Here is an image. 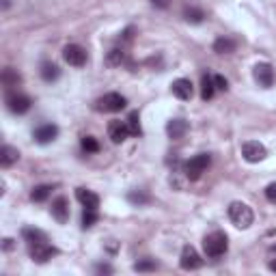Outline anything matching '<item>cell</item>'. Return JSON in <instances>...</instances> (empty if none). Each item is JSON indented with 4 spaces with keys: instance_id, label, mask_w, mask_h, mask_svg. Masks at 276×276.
<instances>
[{
    "instance_id": "2",
    "label": "cell",
    "mask_w": 276,
    "mask_h": 276,
    "mask_svg": "<svg viewBox=\"0 0 276 276\" xmlns=\"http://www.w3.org/2000/svg\"><path fill=\"white\" fill-rule=\"evenodd\" d=\"M227 248H229V239L222 231H214V233L205 235V239H203V250H205V255L209 259L222 257L227 252Z\"/></svg>"
},
{
    "instance_id": "31",
    "label": "cell",
    "mask_w": 276,
    "mask_h": 276,
    "mask_svg": "<svg viewBox=\"0 0 276 276\" xmlns=\"http://www.w3.org/2000/svg\"><path fill=\"white\" fill-rule=\"evenodd\" d=\"M265 199L276 205V181H272V184L265 188Z\"/></svg>"
},
{
    "instance_id": "26",
    "label": "cell",
    "mask_w": 276,
    "mask_h": 276,
    "mask_svg": "<svg viewBox=\"0 0 276 276\" xmlns=\"http://www.w3.org/2000/svg\"><path fill=\"white\" fill-rule=\"evenodd\" d=\"M50 190H52L50 186H35V188H33V192H31V199H33V201H37V203L46 201V199L50 197Z\"/></svg>"
},
{
    "instance_id": "14",
    "label": "cell",
    "mask_w": 276,
    "mask_h": 276,
    "mask_svg": "<svg viewBox=\"0 0 276 276\" xmlns=\"http://www.w3.org/2000/svg\"><path fill=\"white\" fill-rule=\"evenodd\" d=\"M171 91L177 99H190L192 97V82L188 78H177L171 84Z\"/></svg>"
},
{
    "instance_id": "23",
    "label": "cell",
    "mask_w": 276,
    "mask_h": 276,
    "mask_svg": "<svg viewBox=\"0 0 276 276\" xmlns=\"http://www.w3.org/2000/svg\"><path fill=\"white\" fill-rule=\"evenodd\" d=\"M0 78H3V84L5 86H18L20 84V74H18V71L16 69H13V67H7L5 71H3V76H0Z\"/></svg>"
},
{
    "instance_id": "3",
    "label": "cell",
    "mask_w": 276,
    "mask_h": 276,
    "mask_svg": "<svg viewBox=\"0 0 276 276\" xmlns=\"http://www.w3.org/2000/svg\"><path fill=\"white\" fill-rule=\"evenodd\" d=\"M207 166H209V156L207 154H199V156L190 158L184 164V175H186V179L197 181V179H201L203 173L207 171Z\"/></svg>"
},
{
    "instance_id": "29",
    "label": "cell",
    "mask_w": 276,
    "mask_h": 276,
    "mask_svg": "<svg viewBox=\"0 0 276 276\" xmlns=\"http://www.w3.org/2000/svg\"><path fill=\"white\" fill-rule=\"evenodd\" d=\"M156 267H158V263L154 259H143V261H138V263H134L136 272H154Z\"/></svg>"
},
{
    "instance_id": "12",
    "label": "cell",
    "mask_w": 276,
    "mask_h": 276,
    "mask_svg": "<svg viewBox=\"0 0 276 276\" xmlns=\"http://www.w3.org/2000/svg\"><path fill=\"white\" fill-rule=\"evenodd\" d=\"M56 136H59V127H56L54 123H46V125H41V127L35 129V141H37L39 145L52 143Z\"/></svg>"
},
{
    "instance_id": "34",
    "label": "cell",
    "mask_w": 276,
    "mask_h": 276,
    "mask_svg": "<svg viewBox=\"0 0 276 276\" xmlns=\"http://www.w3.org/2000/svg\"><path fill=\"white\" fill-rule=\"evenodd\" d=\"M95 270H97L99 274H112V267H110V265H104V263H101V265H97Z\"/></svg>"
},
{
    "instance_id": "24",
    "label": "cell",
    "mask_w": 276,
    "mask_h": 276,
    "mask_svg": "<svg viewBox=\"0 0 276 276\" xmlns=\"http://www.w3.org/2000/svg\"><path fill=\"white\" fill-rule=\"evenodd\" d=\"M184 20L190 22V24H201V22L205 20V13H203L201 9H194V7H190V9L184 11Z\"/></svg>"
},
{
    "instance_id": "37",
    "label": "cell",
    "mask_w": 276,
    "mask_h": 276,
    "mask_svg": "<svg viewBox=\"0 0 276 276\" xmlns=\"http://www.w3.org/2000/svg\"><path fill=\"white\" fill-rule=\"evenodd\" d=\"M270 250H272V252H276V244H272V246H270Z\"/></svg>"
},
{
    "instance_id": "27",
    "label": "cell",
    "mask_w": 276,
    "mask_h": 276,
    "mask_svg": "<svg viewBox=\"0 0 276 276\" xmlns=\"http://www.w3.org/2000/svg\"><path fill=\"white\" fill-rule=\"evenodd\" d=\"M80 145H82V149L86 151V154H97V151H99V143L93 136H84Z\"/></svg>"
},
{
    "instance_id": "21",
    "label": "cell",
    "mask_w": 276,
    "mask_h": 276,
    "mask_svg": "<svg viewBox=\"0 0 276 276\" xmlns=\"http://www.w3.org/2000/svg\"><path fill=\"white\" fill-rule=\"evenodd\" d=\"M214 91H216V84H214V78L212 76H203L201 78V97L203 99H212L214 97Z\"/></svg>"
},
{
    "instance_id": "35",
    "label": "cell",
    "mask_w": 276,
    "mask_h": 276,
    "mask_svg": "<svg viewBox=\"0 0 276 276\" xmlns=\"http://www.w3.org/2000/svg\"><path fill=\"white\" fill-rule=\"evenodd\" d=\"M132 33H134V28H127V31L123 33V39H132Z\"/></svg>"
},
{
    "instance_id": "9",
    "label": "cell",
    "mask_w": 276,
    "mask_h": 276,
    "mask_svg": "<svg viewBox=\"0 0 276 276\" xmlns=\"http://www.w3.org/2000/svg\"><path fill=\"white\" fill-rule=\"evenodd\" d=\"M179 265L184 267V270H199L203 265V259L199 257V252L192 248V246H184V250H181V259H179Z\"/></svg>"
},
{
    "instance_id": "5",
    "label": "cell",
    "mask_w": 276,
    "mask_h": 276,
    "mask_svg": "<svg viewBox=\"0 0 276 276\" xmlns=\"http://www.w3.org/2000/svg\"><path fill=\"white\" fill-rule=\"evenodd\" d=\"M28 252H31V259L33 261H37V263H46V261L52 259L59 250H56L52 244H48V239H46V242L28 244Z\"/></svg>"
},
{
    "instance_id": "16",
    "label": "cell",
    "mask_w": 276,
    "mask_h": 276,
    "mask_svg": "<svg viewBox=\"0 0 276 276\" xmlns=\"http://www.w3.org/2000/svg\"><path fill=\"white\" fill-rule=\"evenodd\" d=\"M76 197H78V201L84 205V209H97V207H99V197H97L95 192L86 190V188H78V190H76Z\"/></svg>"
},
{
    "instance_id": "1",
    "label": "cell",
    "mask_w": 276,
    "mask_h": 276,
    "mask_svg": "<svg viewBox=\"0 0 276 276\" xmlns=\"http://www.w3.org/2000/svg\"><path fill=\"white\" fill-rule=\"evenodd\" d=\"M229 220L237 229H250L252 222H255V214H252L250 205H246L242 201H233L229 205Z\"/></svg>"
},
{
    "instance_id": "20",
    "label": "cell",
    "mask_w": 276,
    "mask_h": 276,
    "mask_svg": "<svg viewBox=\"0 0 276 276\" xmlns=\"http://www.w3.org/2000/svg\"><path fill=\"white\" fill-rule=\"evenodd\" d=\"M59 76H61L59 65H54V63H43L41 65V78L46 80V82H54V80H59Z\"/></svg>"
},
{
    "instance_id": "28",
    "label": "cell",
    "mask_w": 276,
    "mask_h": 276,
    "mask_svg": "<svg viewBox=\"0 0 276 276\" xmlns=\"http://www.w3.org/2000/svg\"><path fill=\"white\" fill-rule=\"evenodd\" d=\"M127 201L134 203V205H145V203H149V194H145L141 190H132L127 194Z\"/></svg>"
},
{
    "instance_id": "7",
    "label": "cell",
    "mask_w": 276,
    "mask_h": 276,
    "mask_svg": "<svg viewBox=\"0 0 276 276\" xmlns=\"http://www.w3.org/2000/svg\"><path fill=\"white\" fill-rule=\"evenodd\" d=\"M242 156H244L246 162L255 164V162H261V160H265L267 151H265V147H263L261 143H257V141H248V143L242 145Z\"/></svg>"
},
{
    "instance_id": "11",
    "label": "cell",
    "mask_w": 276,
    "mask_h": 276,
    "mask_svg": "<svg viewBox=\"0 0 276 276\" xmlns=\"http://www.w3.org/2000/svg\"><path fill=\"white\" fill-rule=\"evenodd\" d=\"M127 136H129V127H127L125 121H110L108 123V138H110L114 145H121Z\"/></svg>"
},
{
    "instance_id": "19",
    "label": "cell",
    "mask_w": 276,
    "mask_h": 276,
    "mask_svg": "<svg viewBox=\"0 0 276 276\" xmlns=\"http://www.w3.org/2000/svg\"><path fill=\"white\" fill-rule=\"evenodd\" d=\"M22 237H24L28 244H37V242H46V239H48L43 231L33 229V227H24V229H22Z\"/></svg>"
},
{
    "instance_id": "8",
    "label": "cell",
    "mask_w": 276,
    "mask_h": 276,
    "mask_svg": "<svg viewBox=\"0 0 276 276\" xmlns=\"http://www.w3.org/2000/svg\"><path fill=\"white\" fill-rule=\"evenodd\" d=\"M252 74H255V80L263 86V89H270L274 84V69L270 63H257L255 69H252Z\"/></svg>"
},
{
    "instance_id": "10",
    "label": "cell",
    "mask_w": 276,
    "mask_h": 276,
    "mask_svg": "<svg viewBox=\"0 0 276 276\" xmlns=\"http://www.w3.org/2000/svg\"><path fill=\"white\" fill-rule=\"evenodd\" d=\"M7 108H9L13 114H24V112L31 110V97L13 93V95L7 97Z\"/></svg>"
},
{
    "instance_id": "17",
    "label": "cell",
    "mask_w": 276,
    "mask_h": 276,
    "mask_svg": "<svg viewBox=\"0 0 276 276\" xmlns=\"http://www.w3.org/2000/svg\"><path fill=\"white\" fill-rule=\"evenodd\" d=\"M18 158H20V151L16 147H11V145H5V147L0 149V164H3V166L16 164Z\"/></svg>"
},
{
    "instance_id": "36",
    "label": "cell",
    "mask_w": 276,
    "mask_h": 276,
    "mask_svg": "<svg viewBox=\"0 0 276 276\" xmlns=\"http://www.w3.org/2000/svg\"><path fill=\"white\" fill-rule=\"evenodd\" d=\"M267 267H270L272 272H276V259H274V261H270V263H267Z\"/></svg>"
},
{
    "instance_id": "6",
    "label": "cell",
    "mask_w": 276,
    "mask_h": 276,
    "mask_svg": "<svg viewBox=\"0 0 276 276\" xmlns=\"http://www.w3.org/2000/svg\"><path fill=\"white\" fill-rule=\"evenodd\" d=\"M63 59L67 61L71 67H82V65H86V50L82 46H78V43H69L67 48L63 50Z\"/></svg>"
},
{
    "instance_id": "22",
    "label": "cell",
    "mask_w": 276,
    "mask_h": 276,
    "mask_svg": "<svg viewBox=\"0 0 276 276\" xmlns=\"http://www.w3.org/2000/svg\"><path fill=\"white\" fill-rule=\"evenodd\" d=\"M123 61H125V54H123V50H119V48H112L110 52H108V56H106L108 67H119Z\"/></svg>"
},
{
    "instance_id": "18",
    "label": "cell",
    "mask_w": 276,
    "mask_h": 276,
    "mask_svg": "<svg viewBox=\"0 0 276 276\" xmlns=\"http://www.w3.org/2000/svg\"><path fill=\"white\" fill-rule=\"evenodd\" d=\"M214 52L216 54H233L235 52V41L229 37H220L214 41Z\"/></svg>"
},
{
    "instance_id": "4",
    "label": "cell",
    "mask_w": 276,
    "mask_h": 276,
    "mask_svg": "<svg viewBox=\"0 0 276 276\" xmlns=\"http://www.w3.org/2000/svg\"><path fill=\"white\" fill-rule=\"evenodd\" d=\"M127 104V99L121 95V93H106L104 97H99L97 99V110L99 112H119L123 110Z\"/></svg>"
},
{
    "instance_id": "15",
    "label": "cell",
    "mask_w": 276,
    "mask_h": 276,
    "mask_svg": "<svg viewBox=\"0 0 276 276\" xmlns=\"http://www.w3.org/2000/svg\"><path fill=\"white\" fill-rule=\"evenodd\" d=\"M186 132H188V121H184V119H173L166 123V134H169V138H173V141L184 138Z\"/></svg>"
},
{
    "instance_id": "32",
    "label": "cell",
    "mask_w": 276,
    "mask_h": 276,
    "mask_svg": "<svg viewBox=\"0 0 276 276\" xmlns=\"http://www.w3.org/2000/svg\"><path fill=\"white\" fill-rule=\"evenodd\" d=\"M214 84H216L218 91H227L229 89V82H227V78H224V76H214Z\"/></svg>"
},
{
    "instance_id": "30",
    "label": "cell",
    "mask_w": 276,
    "mask_h": 276,
    "mask_svg": "<svg viewBox=\"0 0 276 276\" xmlns=\"http://www.w3.org/2000/svg\"><path fill=\"white\" fill-rule=\"evenodd\" d=\"M95 222H97V209H84V214H82V227L89 229V227H93Z\"/></svg>"
},
{
    "instance_id": "33",
    "label": "cell",
    "mask_w": 276,
    "mask_h": 276,
    "mask_svg": "<svg viewBox=\"0 0 276 276\" xmlns=\"http://www.w3.org/2000/svg\"><path fill=\"white\" fill-rule=\"evenodd\" d=\"M151 5L158 7V9H166L171 5V0H151Z\"/></svg>"
},
{
    "instance_id": "13",
    "label": "cell",
    "mask_w": 276,
    "mask_h": 276,
    "mask_svg": "<svg viewBox=\"0 0 276 276\" xmlns=\"http://www.w3.org/2000/svg\"><path fill=\"white\" fill-rule=\"evenodd\" d=\"M50 212H52V216L59 220L61 224H65L69 220V203L65 197H59L52 201V207H50Z\"/></svg>"
},
{
    "instance_id": "25",
    "label": "cell",
    "mask_w": 276,
    "mask_h": 276,
    "mask_svg": "<svg viewBox=\"0 0 276 276\" xmlns=\"http://www.w3.org/2000/svg\"><path fill=\"white\" fill-rule=\"evenodd\" d=\"M127 127H129V134L132 136H141L143 134V129H141V117H138V112H129V117H127Z\"/></svg>"
}]
</instances>
